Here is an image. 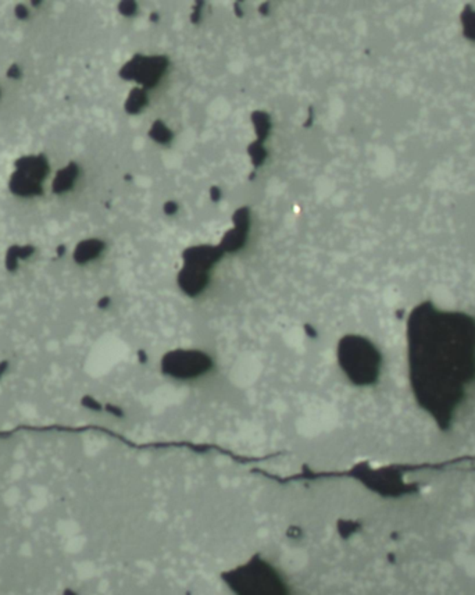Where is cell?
Segmentation results:
<instances>
[{"instance_id":"cell-2","label":"cell","mask_w":475,"mask_h":595,"mask_svg":"<svg viewBox=\"0 0 475 595\" xmlns=\"http://www.w3.org/2000/svg\"><path fill=\"white\" fill-rule=\"evenodd\" d=\"M337 363L344 376L355 385L374 384L381 373V354L360 335H346L337 345Z\"/></svg>"},{"instance_id":"cell-3","label":"cell","mask_w":475,"mask_h":595,"mask_svg":"<svg viewBox=\"0 0 475 595\" xmlns=\"http://www.w3.org/2000/svg\"><path fill=\"white\" fill-rule=\"evenodd\" d=\"M163 369L176 379L192 380L210 369V359L196 351H177L163 359Z\"/></svg>"},{"instance_id":"cell-1","label":"cell","mask_w":475,"mask_h":595,"mask_svg":"<svg viewBox=\"0 0 475 595\" xmlns=\"http://www.w3.org/2000/svg\"><path fill=\"white\" fill-rule=\"evenodd\" d=\"M408 361L417 403L445 427L475 383V319L420 303L408 321Z\"/></svg>"}]
</instances>
